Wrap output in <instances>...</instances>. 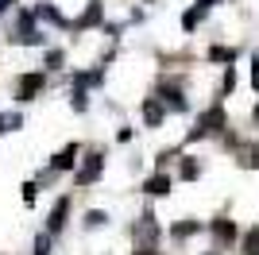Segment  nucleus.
<instances>
[{"mask_svg":"<svg viewBox=\"0 0 259 255\" xmlns=\"http://www.w3.org/2000/svg\"><path fill=\"white\" fill-rule=\"evenodd\" d=\"M244 255H259V228H251L244 236Z\"/></svg>","mask_w":259,"mask_h":255,"instance_id":"f257e3e1","label":"nucleus"},{"mask_svg":"<svg viewBox=\"0 0 259 255\" xmlns=\"http://www.w3.org/2000/svg\"><path fill=\"white\" fill-rule=\"evenodd\" d=\"M217 236H221V240H232V224L221 221V224H217Z\"/></svg>","mask_w":259,"mask_h":255,"instance_id":"f03ea898","label":"nucleus"}]
</instances>
